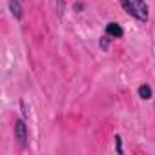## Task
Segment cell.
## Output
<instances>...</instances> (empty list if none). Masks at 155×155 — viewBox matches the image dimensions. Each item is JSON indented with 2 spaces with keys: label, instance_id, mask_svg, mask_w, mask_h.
<instances>
[{
  "label": "cell",
  "instance_id": "obj_1",
  "mask_svg": "<svg viewBox=\"0 0 155 155\" xmlns=\"http://www.w3.org/2000/svg\"><path fill=\"white\" fill-rule=\"evenodd\" d=\"M120 4H122V8L126 9L128 15L135 17L140 22L148 20V8H146V4L142 0H120Z\"/></svg>",
  "mask_w": 155,
  "mask_h": 155
},
{
  "label": "cell",
  "instance_id": "obj_2",
  "mask_svg": "<svg viewBox=\"0 0 155 155\" xmlns=\"http://www.w3.org/2000/svg\"><path fill=\"white\" fill-rule=\"evenodd\" d=\"M15 137L20 142V146L26 144V140H28V128H26V122L24 120H17L15 122Z\"/></svg>",
  "mask_w": 155,
  "mask_h": 155
},
{
  "label": "cell",
  "instance_id": "obj_3",
  "mask_svg": "<svg viewBox=\"0 0 155 155\" xmlns=\"http://www.w3.org/2000/svg\"><path fill=\"white\" fill-rule=\"evenodd\" d=\"M106 35H108V37H113V38H119V37L124 35V31H122V28H120L119 24L110 22V24L106 26Z\"/></svg>",
  "mask_w": 155,
  "mask_h": 155
},
{
  "label": "cell",
  "instance_id": "obj_4",
  "mask_svg": "<svg viewBox=\"0 0 155 155\" xmlns=\"http://www.w3.org/2000/svg\"><path fill=\"white\" fill-rule=\"evenodd\" d=\"M9 6H11V13L17 18H22V8H20V0H9Z\"/></svg>",
  "mask_w": 155,
  "mask_h": 155
},
{
  "label": "cell",
  "instance_id": "obj_5",
  "mask_svg": "<svg viewBox=\"0 0 155 155\" xmlns=\"http://www.w3.org/2000/svg\"><path fill=\"white\" fill-rule=\"evenodd\" d=\"M139 97L140 99H150L151 97V88L148 86V84H142V86H139Z\"/></svg>",
  "mask_w": 155,
  "mask_h": 155
},
{
  "label": "cell",
  "instance_id": "obj_6",
  "mask_svg": "<svg viewBox=\"0 0 155 155\" xmlns=\"http://www.w3.org/2000/svg\"><path fill=\"white\" fill-rule=\"evenodd\" d=\"M115 148H117L119 153H122V142H120V137L119 135H115Z\"/></svg>",
  "mask_w": 155,
  "mask_h": 155
}]
</instances>
